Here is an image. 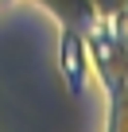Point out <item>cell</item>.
Wrapping results in <instances>:
<instances>
[{
	"instance_id": "cell-1",
	"label": "cell",
	"mask_w": 128,
	"mask_h": 132,
	"mask_svg": "<svg viewBox=\"0 0 128 132\" xmlns=\"http://www.w3.org/2000/svg\"><path fill=\"white\" fill-rule=\"evenodd\" d=\"M89 66L109 93V132H128V27L101 20L89 35Z\"/></svg>"
}]
</instances>
